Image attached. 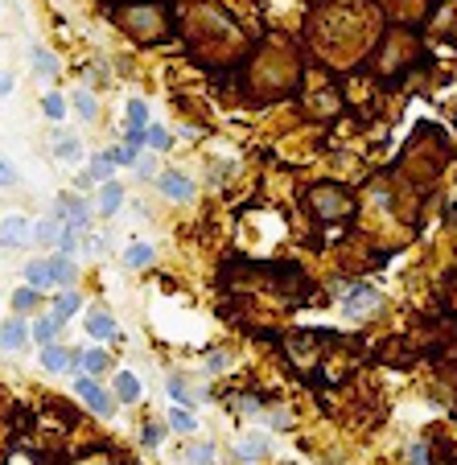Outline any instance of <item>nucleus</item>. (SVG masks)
<instances>
[{
    "label": "nucleus",
    "instance_id": "f257e3e1",
    "mask_svg": "<svg viewBox=\"0 0 457 465\" xmlns=\"http://www.w3.org/2000/svg\"><path fill=\"white\" fill-rule=\"evenodd\" d=\"M74 391H79V396H83V403H87L91 412H99V416H112V412H116L112 391H103V387L95 383V375H79V379H74Z\"/></svg>",
    "mask_w": 457,
    "mask_h": 465
},
{
    "label": "nucleus",
    "instance_id": "f03ea898",
    "mask_svg": "<svg viewBox=\"0 0 457 465\" xmlns=\"http://www.w3.org/2000/svg\"><path fill=\"white\" fill-rule=\"evenodd\" d=\"M33 243V222L25 215H4L0 218V248H29Z\"/></svg>",
    "mask_w": 457,
    "mask_h": 465
},
{
    "label": "nucleus",
    "instance_id": "7ed1b4c3",
    "mask_svg": "<svg viewBox=\"0 0 457 465\" xmlns=\"http://www.w3.org/2000/svg\"><path fill=\"white\" fill-rule=\"evenodd\" d=\"M50 218H58L62 227H70V231H83V227H87V218H91V206H87V202H79V198H58Z\"/></svg>",
    "mask_w": 457,
    "mask_h": 465
},
{
    "label": "nucleus",
    "instance_id": "20e7f679",
    "mask_svg": "<svg viewBox=\"0 0 457 465\" xmlns=\"http://www.w3.org/2000/svg\"><path fill=\"white\" fill-rule=\"evenodd\" d=\"M128 149H140L145 144V136H149V107H145V99H128Z\"/></svg>",
    "mask_w": 457,
    "mask_h": 465
},
{
    "label": "nucleus",
    "instance_id": "39448f33",
    "mask_svg": "<svg viewBox=\"0 0 457 465\" xmlns=\"http://www.w3.org/2000/svg\"><path fill=\"white\" fill-rule=\"evenodd\" d=\"M379 305V292L375 288H350V297L342 301V313L346 317H363V313H371Z\"/></svg>",
    "mask_w": 457,
    "mask_h": 465
},
{
    "label": "nucleus",
    "instance_id": "423d86ee",
    "mask_svg": "<svg viewBox=\"0 0 457 465\" xmlns=\"http://www.w3.org/2000/svg\"><path fill=\"white\" fill-rule=\"evenodd\" d=\"M25 342H29V325H25L21 317L0 321V346H4V350H21Z\"/></svg>",
    "mask_w": 457,
    "mask_h": 465
},
{
    "label": "nucleus",
    "instance_id": "0eeeda50",
    "mask_svg": "<svg viewBox=\"0 0 457 465\" xmlns=\"http://www.w3.org/2000/svg\"><path fill=\"white\" fill-rule=\"evenodd\" d=\"M157 186H161L165 198H178V202H185V198L194 194V182H190L185 173H161V177H157Z\"/></svg>",
    "mask_w": 457,
    "mask_h": 465
},
{
    "label": "nucleus",
    "instance_id": "6e6552de",
    "mask_svg": "<svg viewBox=\"0 0 457 465\" xmlns=\"http://www.w3.org/2000/svg\"><path fill=\"white\" fill-rule=\"evenodd\" d=\"M140 391H145V387H140V379H136L132 371H120L116 375V383H112V396L124 400V403H136L140 400Z\"/></svg>",
    "mask_w": 457,
    "mask_h": 465
},
{
    "label": "nucleus",
    "instance_id": "1a4fd4ad",
    "mask_svg": "<svg viewBox=\"0 0 457 465\" xmlns=\"http://www.w3.org/2000/svg\"><path fill=\"white\" fill-rule=\"evenodd\" d=\"M37 363H41V367H46L50 375H62L66 367H70V354H66L62 346H54V342H46V346H41V358H37Z\"/></svg>",
    "mask_w": 457,
    "mask_h": 465
},
{
    "label": "nucleus",
    "instance_id": "9d476101",
    "mask_svg": "<svg viewBox=\"0 0 457 465\" xmlns=\"http://www.w3.org/2000/svg\"><path fill=\"white\" fill-rule=\"evenodd\" d=\"M50 264V284H58V288H70L74 284V264L66 260V255H54V260H46Z\"/></svg>",
    "mask_w": 457,
    "mask_h": 465
},
{
    "label": "nucleus",
    "instance_id": "9b49d317",
    "mask_svg": "<svg viewBox=\"0 0 457 465\" xmlns=\"http://www.w3.org/2000/svg\"><path fill=\"white\" fill-rule=\"evenodd\" d=\"M87 334L91 338H103V342H112L120 330H116V317H107V313H91L87 317Z\"/></svg>",
    "mask_w": 457,
    "mask_h": 465
},
{
    "label": "nucleus",
    "instance_id": "f8f14e48",
    "mask_svg": "<svg viewBox=\"0 0 457 465\" xmlns=\"http://www.w3.org/2000/svg\"><path fill=\"white\" fill-rule=\"evenodd\" d=\"M99 186H103L99 210H103V215H116V210H120V202H124V186L116 182V177H107V182H99Z\"/></svg>",
    "mask_w": 457,
    "mask_h": 465
},
{
    "label": "nucleus",
    "instance_id": "ddd939ff",
    "mask_svg": "<svg viewBox=\"0 0 457 465\" xmlns=\"http://www.w3.org/2000/svg\"><path fill=\"white\" fill-rule=\"evenodd\" d=\"M29 62H33V70H37L41 79H54V74H58V58H54L50 50H41V46H33L29 50Z\"/></svg>",
    "mask_w": 457,
    "mask_h": 465
},
{
    "label": "nucleus",
    "instance_id": "4468645a",
    "mask_svg": "<svg viewBox=\"0 0 457 465\" xmlns=\"http://www.w3.org/2000/svg\"><path fill=\"white\" fill-rule=\"evenodd\" d=\"M58 218H41L37 227H33V239L41 243V248H58Z\"/></svg>",
    "mask_w": 457,
    "mask_h": 465
},
{
    "label": "nucleus",
    "instance_id": "2eb2a0df",
    "mask_svg": "<svg viewBox=\"0 0 457 465\" xmlns=\"http://www.w3.org/2000/svg\"><path fill=\"white\" fill-rule=\"evenodd\" d=\"M112 173H116V161H112V153H99V156H91V169H87L91 186H95V182H107Z\"/></svg>",
    "mask_w": 457,
    "mask_h": 465
},
{
    "label": "nucleus",
    "instance_id": "dca6fc26",
    "mask_svg": "<svg viewBox=\"0 0 457 465\" xmlns=\"http://www.w3.org/2000/svg\"><path fill=\"white\" fill-rule=\"evenodd\" d=\"M58 325H62V321L54 317V313H50V317H37V321H33V330H29V334H33L37 342H41V346H46V342H54V338H58Z\"/></svg>",
    "mask_w": 457,
    "mask_h": 465
},
{
    "label": "nucleus",
    "instance_id": "f3484780",
    "mask_svg": "<svg viewBox=\"0 0 457 465\" xmlns=\"http://www.w3.org/2000/svg\"><path fill=\"white\" fill-rule=\"evenodd\" d=\"M79 309H83V297H74V292L66 288V292L58 297V305H54V317H58V321H66V317H74Z\"/></svg>",
    "mask_w": 457,
    "mask_h": 465
},
{
    "label": "nucleus",
    "instance_id": "a211bd4d",
    "mask_svg": "<svg viewBox=\"0 0 457 465\" xmlns=\"http://www.w3.org/2000/svg\"><path fill=\"white\" fill-rule=\"evenodd\" d=\"M25 284H33L37 292L50 288V264H25Z\"/></svg>",
    "mask_w": 457,
    "mask_h": 465
},
{
    "label": "nucleus",
    "instance_id": "6ab92c4d",
    "mask_svg": "<svg viewBox=\"0 0 457 465\" xmlns=\"http://www.w3.org/2000/svg\"><path fill=\"white\" fill-rule=\"evenodd\" d=\"M149 260H152V248H149V243H132V248L124 251V264H128V268H145Z\"/></svg>",
    "mask_w": 457,
    "mask_h": 465
},
{
    "label": "nucleus",
    "instance_id": "aec40b11",
    "mask_svg": "<svg viewBox=\"0 0 457 465\" xmlns=\"http://www.w3.org/2000/svg\"><path fill=\"white\" fill-rule=\"evenodd\" d=\"M33 305H37V288H33V284H21V288L13 292V309H17V313H29Z\"/></svg>",
    "mask_w": 457,
    "mask_h": 465
},
{
    "label": "nucleus",
    "instance_id": "412c9836",
    "mask_svg": "<svg viewBox=\"0 0 457 465\" xmlns=\"http://www.w3.org/2000/svg\"><path fill=\"white\" fill-rule=\"evenodd\" d=\"M54 156L74 165V161H83V144L79 140H54Z\"/></svg>",
    "mask_w": 457,
    "mask_h": 465
},
{
    "label": "nucleus",
    "instance_id": "4be33fe9",
    "mask_svg": "<svg viewBox=\"0 0 457 465\" xmlns=\"http://www.w3.org/2000/svg\"><path fill=\"white\" fill-rule=\"evenodd\" d=\"M83 371L87 375H103L107 371V354H103V350H87V354H83Z\"/></svg>",
    "mask_w": 457,
    "mask_h": 465
},
{
    "label": "nucleus",
    "instance_id": "5701e85b",
    "mask_svg": "<svg viewBox=\"0 0 457 465\" xmlns=\"http://www.w3.org/2000/svg\"><path fill=\"white\" fill-rule=\"evenodd\" d=\"M145 144H152L157 153H165V149L173 144V136H169V128H149V136H145Z\"/></svg>",
    "mask_w": 457,
    "mask_h": 465
},
{
    "label": "nucleus",
    "instance_id": "b1692460",
    "mask_svg": "<svg viewBox=\"0 0 457 465\" xmlns=\"http://www.w3.org/2000/svg\"><path fill=\"white\" fill-rule=\"evenodd\" d=\"M169 429H178V433H194V416H190L185 407H173V412H169Z\"/></svg>",
    "mask_w": 457,
    "mask_h": 465
},
{
    "label": "nucleus",
    "instance_id": "393cba45",
    "mask_svg": "<svg viewBox=\"0 0 457 465\" xmlns=\"http://www.w3.org/2000/svg\"><path fill=\"white\" fill-rule=\"evenodd\" d=\"M74 112H79L83 120H95V99H91L87 91H83V95H74Z\"/></svg>",
    "mask_w": 457,
    "mask_h": 465
},
{
    "label": "nucleus",
    "instance_id": "a878e982",
    "mask_svg": "<svg viewBox=\"0 0 457 465\" xmlns=\"http://www.w3.org/2000/svg\"><path fill=\"white\" fill-rule=\"evenodd\" d=\"M46 116H50V120H62V116H66V103H62V95H46Z\"/></svg>",
    "mask_w": 457,
    "mask_h": 465
},
{
    "label": "nucleus",
    "instance_id": "bb28decb",
    "mask_svg": "<svg viewBox=\"0 0 457 465\" xmlns=\"http://www.w3.org/2000/svg\"><path fill=\"white\" fill-rule=\"evenodd\" d=\"M58 251H62V255H70V251H74V231H70V227H62V231H58Z\"/></svg>",
    "mask_w": 457,
    "mask_h": 465
},
{
    "label": "nucleus",
    "instance_id": "cd10ccee",
    "mask_svg": "<svg viewBox=\"0 0 457 465\" xmlns=\"http://www.w3.org/2000/svg\"><path fill=\"white\" fill-rule=\"evenodd\" d=\"M227 371V354H218V350H214L211 358H206V375H223Z\"/></svg>",
    "mask_w": 457,
    "mask_h": 465
},
{
    "label": "nucleus",
    "instance_id": "c85d7f7f",
    "mask_svg": "<svg viewBox=\"0 0 457 465\" xmlns=\"http://www.w3.org/2000/svg\"><path fill=\"white\" fill-rule=\"evenodd\" d=\"M112 161H116V165H136V149H128V144H120V149L112 153Z\"/></svg>",
    "mask_w": 457,
    "mask_h": 465
},
{
    "label": "nucleus",
    "instance_id": "c756f323",
    "mask_svg": "<svg viewBox=\"0 0 457 465\" xmlns=\"http://www.w3.org/2000/svg\"><path fill=\"white\" fill-rule=\"evenodd\" d=\"M13 182H17V169H13V165H8V161L0 156V189H4V186H13Z\"/></svg>",
    "mask_w": 457,
    "mask_h": 465
},
{
    "label": "nucleus",
    "instance_id": "7c9ffc66",
    "mask_svg": "<svg viewBox=\"0 0 457 465\" xmlns=\"http://www.w3.org/2000/svg\"><path fill=\"white\" fill-rule=\"evenodd\" d=\"M169 396H173V400H178V403H190V400H194V396H185L182 379H169Z\"/></svg>",
    "mask_w": 457,
    "mask_h": 465
},
{
    "label": "nucleus",
    "instance_id": "2f4dec72",
    "mask_svg": "<svg viewBox=\"0 0 457 465\" xmlns=\"http://www.w3.org/2000/svg\"><path fill=\"white\" fill-rule=\"evenodd\" d=\"M211 457H214L211 445H194V449H190V461H211Z\"/></svg>",
    "mask_w": 457,
    "mask_h": 465
},
{
    "label": "nucleus",
    "instance_id": "473e14b6",
    "mask_svg": "<svg viewBox=\"0 0 457 465\" xmlns=\"http://www.w3.org/2000/svg\"><path fill=\"white\" fill-rule=\"evenodd\" d=\"M13 91V74H0V95H8Z\"/></svg>",
    "mask_w": 457,
    "mask_h": 465
},
{
    "label": "nucleus",
    "instance_id": "72a5a7b5",
    "mask_svg": "<svg viewBox=\"0 0 457 465\" xmlns=\"http://www.w3.org/2000/svg\"><path fill=\"white\" fill-rule=\"evenodd\" d=\"M83 251H91V255H95V251H103V243H99V239H95V235H91V239L83 243Z\"/></svg>",
    "mask_w": 457,
    "mask_h": 465
}]
</instances>
